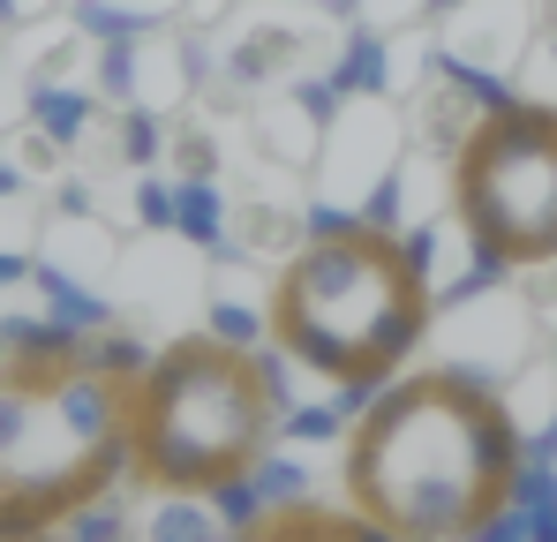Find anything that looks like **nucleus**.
<instances>
[{
	"instance_id": "obj_5",
	"label": "nucleus",
	"mask_w": 557,
	"mask_h": 542,
	"mask_svg": "<svg viewBox=\"0 0 557 542\" xmlns=\"http://www.w3.org/2000/svg\"><path fill=\"white\" fill-rule=\"evenodd\" d=\"M445 204L490 271L557 264V106L497 98L453 144Z\"/></svg>"
},
{
	"instance_id": "obj_1",
	"label": "nucleus",
	"mask_w": 557,
	"mask_h": 542,
	"mask_svg": "<svg viewBox=\"0 0 557 542\" xmlns=\"http://www.w3.org/2000/svg\"><path fill=\"white\" fill-rule=\"evenodd\" d=\"M520 422L460 369H399L376 384L339 445V497L376 535L467 542L520 497Z\"/></svg>"
},
{
	"instance_id": "obj_4",
	"label": "nucleus",
	"mask_w": 557,
	"mask_h": 542,
	"mask_svg": "<svg viewBox=\"0 0 557 542\" xmlns=\"http://www.w3.org/2000/svg\"><path fill=\"white\" fill-rule=\"evenodd\" d=\"M272 361L219 332H182L136 361L128 392V482L151 497H226L278 438Z\"/></svg>"
},
{
	"instance_id": "obj_3",
	"label": "nucleus",
	"mask_w": 557,
	"mask_h": 542,
	"mask_svg": "<svg viewBox=\"0 0 557 542\" xmlns=\"http://www.w3.org/2000/svg\"><path fill=\"white\" fill-rule=\"evenodd\" d=\"M430 271L407 234L332 219L286 249L264 294V340L332 392H376L430 332Z\"/></svg>"
},
{
	"instance_id": "obj_2",
	"label": "nucleus",
	"mask_w": 557,
	"mask_h": 542,
	"mask_svg": "<svg viewBox=\"0 0 557 542\" xmlns=\"http://www.w3.org/2000/svg\"><path fill=\"white\" fill-rule=\"evenodd\" d=\"M136 355L76 332H15L0 361V535L69 528L128 475Z\"/></svg>"
}]
</instances>
